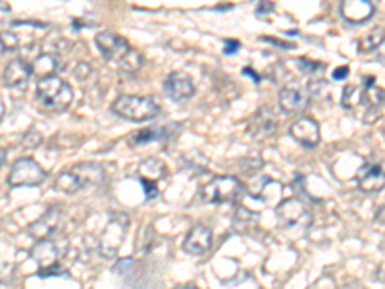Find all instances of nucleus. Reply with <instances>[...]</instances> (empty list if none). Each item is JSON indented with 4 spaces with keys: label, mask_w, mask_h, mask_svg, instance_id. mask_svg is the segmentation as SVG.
<instances>
[{
    "label": "nucleus",
    "mask_w": 385,
    "mask_h": 289,
    "mask_svg": "<svg viewBox=\"0 0 385 289\" xmlns=\"http://www.w3.org/2000/svg\"><path fill=\"white\" fill-rule=\"evenodd\" d=\"M98 52L105 57L106 62L119 68V70L135 73L143 66V57L118 33L114 31H100L95 37Z\"/></svg>",
    "instance_id": "1"
},
{
    "label": "nucleus",
    "mask_w": 385,
    "mask_h": 289,
    "mask_svg": "<svg viewBox=\"0 0 385 289\" xmlns=\"http://www.w3.org/2000/svg\"><path fill=\"white\" fill-rule=\"evenodd\" d=\"M37 100L42 108L52 112H64L68 110L73 100V89L64 79L49 78L37 83Z\"/></svg>",
    "instance_id": "2"
},
{
    "label": "nucleus",
    "mask_w": 385,
    "mask_h": 289,
    "mask_svg": "<svg viewBox=\"0 0 385 289\" xmlns=\"http://www.w3.org/2000/svg\"><path fill=\"white\" fill-rule=\"evenodd\" d=\"M112 112L129 122H147L160 114V106L156 105L150 97L122 95V97L114 100Z\"/></svg>",
    "instance_id": "3"
},
{
    "label": "nucleus",
    "mask_w": 385,
    "mask_h": 289,
    "mask_svg": "<svg viewBox=\"0 0 385 289\" xmlns=\"http://www.w3.org/2000/svg\"><path fill=\"white\" fill-rule=\"evenodd\" d=\"M276 214H278L281 228L289 232H304L312 222V214L308 211V206L301 199L295 197L283 199L276 208Z\"/></svg>",
    "instance_id": "4"
},
{
    "label": "nucleus",
    "mask_w": 385,
    "mask_h": 289,
    "mask_svg": "<svg viewBox=\"0 0 385 289\" xmlns=\"http://www.w3.org/2000/svg\"><path fill=\"white\" fill-rule=\"evenodd\" d=\"M127 228H129V218L126 214H112V218L108 220V224L98 237V253L105 259H114L126 240Z\"/></svg>",
    "instance_id": "5"
},
{
    "label": "nucleus",
    "mask_w": 385,
    "mask_h": 289,
    "mask_svg": "<svg viewBox=\"0 0 385 289\" xmlns=\"http://www.w3.org/2000/svg\"><path fill=\"white\" fill-rule=\"evenodd\" d=\"M243 185L237 177L233 176H218L212 182L201 187V199L204 203L211 205H220V203H230L241 195Z\"/></svg>",
    "instance_id": "6"
},
{
    "label": "nucleus",
    "mask_w": 385,
    "mask_h": 289,
    "mask_svg": "<svg viewBox=\"0 0 385 289\" xmlns=\"http://www.w3.org/2000/svg\"><path fill=\"white\" fill-rule=\"evenodd\" d=\"M47 177V172L33 158H20L8 174V184L12 187H35L41 185Z\"/></svg>",
    "instance_id": "7"
},
{
    "label": "nucleus",
    "mask_w": 385,
    "mask_h": 289,
    "mask_svg": "<svg viewBox=\"0 0 385 289\" xmlns=\"http://www.w3.org/2000/svg\"><path fill=\"white\" fill-rule=\"evenodd\" d=\"M162 177H166V164L160 158H147L139 164V179L148 201L160 195L158 182Z\"/></svg>",
    "instance_id": "8"
},
{
    "label": "nucleus",
    "mask_w": 385,
    "mask_h": 289,
    "mask_svg": "<svg viewBox=\"0 0 385 289\" xmlns=\"http://www.w3.org/2000/svg\"><path fill=\"white\" fill-rule=\"evenodd\" d=\"M60 224H62V208L52 206V208H49L42 214L41 218H37L35 222L29 224L28 233L31 237H35L37 241H45L57 232Z\"/></svg>",
    "instance_id": "9"
},
{
    "label": "nucleus",
    "mask_w": 385,
    "mask_h": 289,
    "mask_svg": "<svg viewBox=\"0 0 385 289\" xmlns=\"http://www.w3.org/2000/svg\"><path fill=\"white\" fill-rule=\"evenodd\" d=\"M289 134H291L295 141L307 148L316 147L320 143V126H318V122L314 118H308V116L293 122L291 127H289Z\"/></svg>",
    "instance_id": "10"
},
{
    "label": "nucleus",
    "mask_w": 385,
    "mask_h": 289,
    "mask_svg": "<svg viewBox=\"0 0 385 289\" xmlns=\"http://www.w3.org/2000/svg\"><path fill=\"white\" fill-rule=\"evenodd\" d=\"M164 91H166V95L172 100L182 102V100L191 99L195 95V85H193V79H191L189 73H185V71H174L164 81Z\"/></svg>",
    "instance_id": "11"
},
{
    "label": "nucleus",
    "mask_w": 385,
    "mask_h": 289,
    "mask_svg": "<svg viewBox=\"0 0 385 289\" xmlns=\"http://www.w3.org/2000/svg\"><path fill=\"white\" fill-rule=\"evenodd\" d=\"M211 247L212 232L204 224H195L183 240V251L187 254H204Z\"/></svg>",
    "instance_id": "12"
},
{
    "label": "nucleus",
    "mask_w": 385,
    "mask_h": 289,
    "mask_svg": "<svg viewBox=\"0 0 385 289\" xmlns=\"http://www.w3.org/2000/svg\"><path fill=\"white\" fill-rule=\"evenodd\" d=\"M358 187L366 193H378L385 187V168L381 164H366L357 176Z\"/></svg>",
    "instance_id": "13"
},
{
    "label": "nucleus",
    "mask_w": 385,
    "mask_h": 289,
    "mask_svg": "<svg viewBox=\"0 0 385 289\" xmlns=\"http://www.w3.org/2000/svg\"><path fill=\"white\" fill-rule=\"evenodd\" d=\"M33 76V71H31V64L28 60H23V58H14L12 62L6 64V68H4V85L6 87H23V85L28 83L29 78Z\"/></svg>",
    "instance_id": "14"
},
{
    "label": "nucleus",
    "mask_w": 385,
    "mask_h": 289,
    "mask_svg": "<svg viewBox=\"0 0 385 289\" xmlns=\"http://www.w3.org/2000/svg\"><path fill=\"white\" fill-rule=\"evenodd\" d=\"M276 116L272 114V108H260L259 112L254 114L249 122V135L254 139H266L268 135L276 131Z\"/></svg>",
    "instance_id": "15"
},
{
    "label": "nucleus",
    "mask_w": 385,
    "mask_h": 289,
    "mask_svg": "<svg viewBox=\"0 0 385 289\" xmlns=\"http://www.w3.org/2000/svg\"><path fill=\"white\" fill-rule=\"evenodd\" d=\"M374 14V4L370 0H345L341 4V16L345 21L349 23H365Z\"/></svg>",
    "instance_id": "16"
},
{
    "label": "nucleus",
    "mask_w": 385,
    "mask_h": 289,
    "mask_svg": "<svg viewBox=\"0 0 385 289\" xmlns=\"http://www.w3.org/2000/svg\"><path fill=\"white\" fill-rule=\"evenodd\" d=\"M31 259L37 262L39 270H47L57 266L58 259H60V251L58 245L52 240L37 241V245L31 249Z\"/></svg>",
    "instance_id": "17"
},
{
    "label": "nucleus",
    "mask_w": 385,
    "mask_h": 289,
    "mask_svg": "<svg viewBox=\"0 0 385 289\" xmlns=\"http://www.w3.org/2000/svg\"><path fill=\"white\" fill-rule=\"evenodd\" d=\"M60 68H62L60 58H58L57 54H50V52H42V54H39V57L33 60V64H31V71H33V76H35L39 81L49 78H57V73Z\"/></svg>",
    "instance_id": "18"
},
{
    "label": "nucleus",
    "mask_w": 385,
    "mask_h": 289,
    "mask_svg": "<svg viewBox=\"0 0 385 289\" xmlns=\"http://www.w3.org/2000/svg\"><path fill=\"white\" fill-rule=\"evenodd\" d=\"M70 170L73 172V176L79 179L81 187L98 185L102 184V179H105V170L97 163H79L76 166H71Z\"/></svg>",
    "instance_id": "19"
},
{
    "label": "nucleus",
    "mask_w": 385,
    "mask_h": 289,
    "mask_svg": "<svg viewBox=\"0 0 385 289\" xmlns=\"http://www.w3.org/2000/svg\"><path fill=\"white\" fill-rule=\"evenodd\" d=\"M308 106V95L301 89L285 87L280 93V108L285 114H297Z\"/></svg>",
    "instance_id": "20"
},
{
    "label": "nucleus",
    "mask_w": 385,
    "mask_h": 289,
    "mask_svg": "<svg viewBox=\"0 0 385 289\" xmlns=\"http://www.w3.org/2000/svg\"><path fill=\"white\" fill-rule=\"evenodd\" d=\"M175 124H170L166 127H147V129H139L129 137V145H147L153 141H162L168 139L170 131L174 129Z\"/></svg>",
    "instance_id": "21"
},
{
    "label": "nucleus",
    "mask_w": 385,
    "mask_h": 289,
    "mask_svg": "<svg viewBox=\"0 0 385 289\" xmlns=\"http://www.w3.org/2000/svg\"><path fill=\"white\" fill-rule=\"evenodd\" d=\"M385 102V91L381 87L374 83V78L365 79V105L370 110H378L379 106Z\"/></svg>",
    "instance_id": "22"
},
{
    "label": "nucleus",
    "mask_w": 385,
    "mask_h": 289,
    "mask_svg": "<svg viewBox=\"0 0 385 289\" xmlns=\"http://www.w3.org/2000/svg\"><path fill=\"white\" fill-rule=\"evenodd\" d=\"M341 105L347 110H355L357 106L365 105V89H360L358 85H347L343 89Z\"/></svg>",
    "instance_id": "23"
},
{
    "label": "nucleus",
    "mask_w": 385,
    "mask_h": 289,
    "mask_svg": "<svg viewBox=\"0 0 385 289\" xmlns=\"http://www.w3.org/2000/svg\"><path fill=\"white\" fill-rule=\"evenodd\" d=\"M385 41L384 29H372L370 33H366L360 41H358V50L360 52H372V50L379 49Z\"/></svg>",
    "instance_id": "24"
},
{
    "label": "nucleus",
    "mask_w": 385,
    "mask_h": 289,
    "mask_svg": "<svg viewBox=\"0 0 385 289\" xmlns=\"http://www.w3.org/2000/svg\"><path fill=\"white\" fill-rule=\"evenodd\" d=\"M57 187L60 191H64V193H70V195H73V193H77V191L83 189L81 184H79V179L73 176V172H71V170H64L62 174H58Z\"/></svg>",
    "instance_id": "25"
},
{
    "label": "nucleus",
    "mask_w": 385,
    "mask_h": 289,
    "mask_svg": "<svg viewBox=\"0 0 385 289\" xmlns=\"http://www.w3.org/2000/svg\"><path fill=\"white\" fill-rule=\"evenodd\" d=\"M295 64L304 73H316V71H324V68H326L322 62H312V60H307V58H299V60H295Z\"/></svg>",
    "instance_id": "26"
},
{
    "label": "nucleus",
    "mask_w": 385,
    "mask_h": 289,
    "mask_svg": "<svg viewBox=\"0 0 385 289\" xmlns=\"http://www.w3.org/2000/svg\"><path fill=\"white\" fill-rule=\"evenodd\" d=\"M134 269L135 262L131 261V259H122V261H118V264L114 266V274L122 276V278H127V276L134 274Z\"/></svg>",
    "instance_id": "27"
},
{
    "label": "nucleus",
    "mask_w": 385,
    "mask_h": 289,
    "mask_svg": "<svg viewBox=\"0 0 385 289\" xmlns=\"http://www.w3.org/2000/svg\"><path fill=\"white\" fill-rule=\"evenodd\" d=\"M41 139L42 135L39 134V131H29V134L23 137V145H25V147H37V145L41 143Z\"/></svg>",
    "instance_id": "28"
},
{
    "label": "nucleus",
    "mask_w": 385,
    "mask_h": 289,
    "mask_svg": "<svg viewBox=\"0 0 385 289\" xmlns=\"http://www.w3.org/2000/svg\"><path fill=\"white\" fill-rule=\"evenodd\" d=\"M239 49H241V42L235 41V39H225L224 41V54H227V57L235 54Z\"/></svg>",
    "instance_id": "29"
},
{
    "label": "nucleus",
    "mask_w": 385,
    "mask_h": 289,
    "mask_svg": "<svg viewBox=\"0 0 385 289\" xmlns=\"http://www.w3.org/2000/svg\"><path fill=\"white\" fill-rule=\"evenodd\" d=\"M37 276H39V278H50V276H66V270L58 269V264H57V266H52V269L37 270Z\"/></svg>",
    "instance_id": "30"
},
{
    "label": "nucleus",
    "mask_w": 385,
    "mask_h": 289,
    "mask_svg": "<svg viewBox=\"0 0 385 289\" xmlns=\"http://www.w3.org/2000/svg\"><path fill=\"white\" fill-rule=\"evenodd\" d=\"M254 12H256V16H259V18H264L266 14L270 16L273 12V4L272 2H260Z\"/></svg>",
    "instance_id": "31"
},
{
    "label": "nucleus",
    "mask_w": 385,
    "mask_h": 289,
    "mask_svg": "<svg viewBox=\"0 0 385 289\" xmlns=\"http://www.w3.org/2000/svg\"><path fill=\"white\" fill-rule=\"evenodd\" d=\"M349 66H339V68H336L333 70V73H331V78L336 79V81H341V79H347L349 78Z\"/></svg>",
    "instance_id": "32"
},
{
    "label": "nucleus",
    "mask_w": 385,
    "mask_h": 289,
    "mask_svg": "<svg viewBox=\"0 0 385 289\" xmlns=\"http://www.w3.org/2000/svg\"><path fill=\"white\" fill-rule=\"evenodd\" d=\"M262 41L272 42V45H278V47H281V49H293V45H289V42H281V41H278V39H273V37H262Z\"/></svg>",
    "instance_id": "33"
},
{
    "label": "nucleus",
    "mask_w": 385,
    "mask_h": 289,
    "mask_svg": "<svg viewBox=\"0 0 385 289\" xmlns=\"http://www.w3.org/2000/svg\"><path fill=\"white\" fill-rule=\"evenodd\" d=\"M243 73H245V76H251L254 83H260V76L256 73V71H252L251 68H245V70H243Z\"/></svg>",
    "instance_id": "34"
},
{
    "label": "nucleus",
    "mask_w": 385,
    "mask_h": 289,
    "mask_svg": "<svg viewBox=\"0 0 385 289\" xmlns=\"http://www.w3.org/2000/svg\"><path fill=\"white\" fill-rule=\"evenodd\" d=\"M384 57H385V54H384Z\"/></svg>",
    "instance_id": "35"
}]
</instances>
